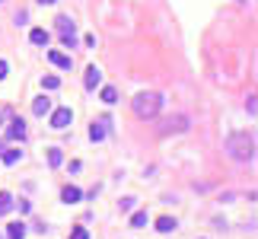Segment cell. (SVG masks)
<instances>
[{
  "label": "cell",
  "instance_id": "9c48e42d",
  "mask_svg": "<svg viewBox=\"0 0 258 239\" xmlns=\"http://www.w3.org/2000/svg\"><path fill=\"white\" fill-rule=\"evenodd\" d=\"M48 61H51L54 67H61V70H70V58L61 54V51H48Z\"/></svg>",
  "mask_w": 258,
  "mask_h": 239
},
{
  "label": "cell",
  "instance_id": "3957f363",
  "mask_svg": "<svg viewBox=\"0 0 258 239\" xmlns=\"http://www.w3.org/2000/svg\"><path fill=\"white\" fill-rule=\"evenodd\" d=\"M192 128V121H188V115H172V118H166L160 125V134L166 137V134H182V131H188Z\"/></svg>",
  "mask_w": 258,
  "mask_h": 239
},
{
  "label": "cell",
  "instance_id": "30bf717a",
  "mask_svg": "<svg viewBox=\"0 0 258 239\" xmlns=\"http://www.w3.org/2000/svg\"><path fill=\"white\" fill-rule=\"evenodd\" d=\"M6 134H10L13 140H23L26 137V121L23 118H13V125H10V131H6Z\"/></svg>",
  "mask_w": 258,
  "mask_h": 239
},
{
  "label": "cell",
  "instance_id": "d6986e66",
  "mask_svg": "<svg viewBox=\"0 0 258 239\" xmlns=\"http://www.w3.org/2000/svg\"><path fill=\"white\" fill-rule=\"evenodd\" d=\"M10 207H13V198L6 195V191H0V214H6Z\"/></svg>",
  "mask_w": 258,
  "mask_h": 239
},
{
  "label": "cell",
  "instance_id": "ac0fdd59",
  "mask_svg": "<svg viewBox=\"0 0 258 239\" xmlns=\"http://www.w3.org/2000/svg\"><path fill=\"white\" fill-rule=\"evenodd\" d=\"M42 86H45V90H58V86H61V77H54V73H48V77L42 80Z\"/></svg>",
  "mask_w": 258,
  "mask_h": 239
},
{
  "label": "cell",
  "instance_id": "5bb4252c",
  "mask_svg": "<svg viewBox=\"0 0 258 239\" xmlns=\"http://www.w3.org/2000/svg\"><path fill=\"white\" fill-rule=\"evenodd\" d=\"M6 236L10 239H23L26 236V223H10V227H6Z\"/></svg>",
  "mask_w": 258,
  "mask_h": 239
},
{
  "label": "cell",
  "instance_id": "8992f818",
  "mask_svg": "<svg viewBox=\"0 0 258 239\" xmlns=\"http://www.w3.org/2000/svg\"><path fill=\"white\" fill-rule=\"evenodd\" d=\"M70 121H73V112L67 105H61V108H54V112H51V128H58V131H61V128H67Z\"/></svg>",
  "mask_w": 258,
  "mask_h": 239
},
{
  "label": "cell",
  "instance_id": "ba28073f",
  "mask_svg": "<svg viewBox=\"0 0 258 239\" xmlns=\"http://www.w3.org/2000/svg\"><path fill=\"white\" fill-rule=\"evenodd\" d=\"M61 201L64 204H77V201H83V191H80L77 185H67L64 191H61Z\"/></svg>",
  "mask_w": 258,
  "mask_h": 239
},
{
  "label": "cell",
  "instance_id": "2e32d148",
  "mask_svg": "<svg viewBox=\"0 0 258 239\" xmlns=\"http://www.w3.org/2000/svg\"><path fill=\"white\" fill-rule=\"evenodd\" d=\"M19 156H23L19 150H3V153H0V160H3L6 166H13V163H19Z\"/></svg>",
  "mask_w": 258,
  "mask_h": 239
},
{
  "label": "cell",
  "instance_id": "cb8c5ba5",
  "mask_svg": "<svg viewBox=\"0 0 258 239\" xmlns=\"http://www.w3.org/2000/svg\"><path fill=\"white\" fill-rule=\"evenodd\" d=\"M38 3H42V6H51V3H58V0H38Z\"/></svg>",
  "mask_w": 258,
  "mask_h": 239
},
{
  "label": "cell",
  "instance_id": "4fadbf2b",
  "mask_svg": "<svg viewBox=\"0 0 258 239\" xmlns=\"http://www.w3.org/2000/svg\"><path fill=\"white\" fill-rule=\"evenodd\" d=\"M175 227H179L175 217H160V220H156V230H160V233H172Z\"/></svg>",
  "mask_w": 258,
  "mask_h": 239
},
{
  "label": "cell",
  "instance_id": "277c9868",
  "mask_svg": "<svg viewBox=\"0 0 258 239\" xmlns=\"http://www.w3.org/2000/svg\"><path fill=\"white\" fill-rule=\"evenodd\" d=\"M58 29H61V38H64V45H77V26H73L70 16H58Z\"/></svg>",
  "mask_w": 258,
  "mask_h": 239
},
{
  "label": "cell",
  "instance_id": "7a4b0ae2",
  "mask_svg": "<svg viewBox=\"0 0 258 239\" xmlns=\"http://www.w3.org/2000/svg\"><path fill=\"white\" fill-rule=\"evenodd\" d=\"M131 108H134V115L137 118H144V121H150L160 115V108H162V96L160 93H137L131 99Z\"/></svg>",
  "mask_w": 258,
  "mask_h": 239
},
{
  "label": "cell",
  "instance_id": "8fae6325",
  "mask_svg": "<svg viewBox=\"0 0 258 239\" xmlns=\"http://www.w3.org/2000/svg\"><path fill=\"white\" fill-rule=\"evenodd\" d=\"M32 112H35V115H48L51 112V99H48V96H38V99L32 102Z\"/></svg>",
  "mask_w": 258,
  "mask_h": 239
},
{
  "label": "cell",
  "instance_id": "e0dca14e",
  "mask_svg": "<svg viewBox=\"0 0 258 239\" xmlns=\"http://www.w3.org/2000/svg\"><path fill=\"white\" fill-rule=\"evenodd\" d=\"M48 163H51V166H54V169H58V166H61V163H64V153H61V150H58V147H51V150H48Z\"/></svg>",
  "mask_w": 258,
  "mask_h": 239
},
{
  "label": "cell",
  "instance_id": "52a82bcc",
  "mask_svg": "<svg viewBox=\"0 0 258 239\" xmlns=\"http://www.w3.org/2000/svg\"><path fill=\"white\" fill-rule=\"evenodd\" d=\"M83 83H86V90H96V86L102 83V70H99L96 64H90V67H86V73H83Z\"/></svg>",
  "mask_w": 258,
  "mask_h": 239
},
{
  "label": "cell",
  "instance_id": "7c38bea8",
  "mask_svg": "<svg viewBox=\"0 0 258 239\" xmlns=\"http://www.w3.org/2000/svg\"><path fill=\"white\" fill-rule=\"evenodd\" d=\"M48 38H51V35H48L45 29H32V32H29V42H32V45H42V48H45V45H48Z\"/></svg>",
  "mask_w": 258,
  "mask_h": 239
},
{
  "label": "cell",
  "instance_id": "484cf974",
  "mask_svg": "<svg viewBox=\"0 0 258 239\" xmlns=\"http://www.w3.org/2000/svg\"><path fill=\"white\" fill-rule=\"evenodd\" d=\"M0 239H3V236H0Z\"/></svg>",
  "mask_w": 258,
  "mask_h": 239
},
{
  "label": "cell",
  "instance_id": "44dd1931",
  "mask_svg": "<svg viewBox=\"0 0 258 239\" xmlns=\"http://www.w3.org/2000/svg\"><path fill=\"white\" fill-rule=\"evenodd\" d=\"M70 239H90V233H86L83 227H77V230H73V236H70Z\"/></svg>",
  "mask_w": 258,
  "mask_h": 239
},
{
  "label": "cell",
  "instance_id": "6da1fadb",
  "mask_svg": "<svg viewBox=\"0 0 258 239\" xmlns=\"http://www.w3.org/2000/svg\"><path fill=\"white\" fill-rule=\"evenodd\" d=\"M226 153L239 163H252L255 160V137L249 131H233L226 137Z\"/></svg>",
  "mask_w": 258,
  "mask_h": 239
},
{
  "label": "cell",
  "instance_id": "603a6c76",
  "mask_svg": "<svg viewBox=\"0 0 258 239\" xmlns=\"http://www.w3.org/2000/svg\"><path fill=\"white\" fill-rule=\"evenodd\" d=\"M6 73H10V64H6V61H0V80H3Z\"/></svg>",
  "mask_w": 258,
  "mask_h": 239
},
{
  "label": "cell",
  "instance_id": "7402d4cb",
  "mask_svg": "<svg viewBox=\"0 0 258 239\" xmlns=\"http://www.w3.org/2000/svg\"><path fill=\"white\" fill-rule=\"evenodd\" d=\"M134 207V198H121V210H131Z\"/></svg>",
  "mask_w": 258,
  "mask_h": 239
},
{
  "label": "cell",
  "instance_id": "ffe728a7",
  "mask_svg": "<svg viewBox=\"0 0 258 239\" xmlns=\"http://www.w3.org/2000/svg\"><path fill=\"white\" fill-rule=\"evenodd\" d=\"M131 227H137V230H140V227H147V214H144V210H137V214L131 217Z\"/></svg>",
  "mask_w": 258,
  "mask_h": 239
},
{
  "label": "cell",
  "instance_id": "d4e9b609",
  "mask_svg": "<svg viewBox=\"0 0 258 239\" xmlns=\"http://www.w3.org/2000/svg\"><path fill=\"white\" fill-rule=\"evenodd\" d=\"M0 3H3V0H0Z\"/></svg>",
  "mask_w": 258,
  "mask_h": 239
},
{
  "label": "cell",
  "instance_id": "9a60e30c",
  "mask_svg": "<svg viewBox=\"0 0 258 239\" xmlns=\"http://www.w3.org/2000/svg\"><path fill=\"white\" fill-rule=\"evenodd\" d=\"M99 99H102L105 105H112V102H118V93H115V86H102V93H99Z\"/></svg>",
  "mask_w": 258,
  "mask_h": 239
},
{
  "label": "cell",
  "instance_id": "5b68a950",
  "mask_svg": "<svg viewBox=\"0 0 258 239\" xmlns=\"http://www.w3.org/2000/svg\"><path fill=\"white\" fill-rule=\"evenodd\" d=\"M108 128H112V118H108V115L96 118V121L90 125V140H93V143H99V140H102L105 134H108Z\"/></svg>",
  "mask_w": 258,
  "mask_h": 239
}]
</instances>
